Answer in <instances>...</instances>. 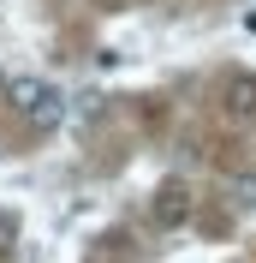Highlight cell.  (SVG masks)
Returning a JSON list of instances; mask_svg holds the SVG:
<instances>
[{
    "instance_id": "obj_2",
    "label": "cell",
    "mask_w": 256,
    "mask_h": 263,
    "mask_svg": "<svg viewBox=\"0 0 256 263\" xmlns=\"http://www.w3.org/2000/svg\"><path fill=\"white\" fill-rule=\"evenodd\" d=\"M185 215H191V192H185V185H161L155 192V221L161 228H179Z\"/></svg>"
},
{
    "instance_id": "obj_5",
    "label": "cell",
    "mask_w": 256,
    "mask_h": 263,
    "mask_svg": "<svg viewBox=\"0 0 256 263\" xmlns=\"http://www.w3.org/2000/svg\"><path fill=\"white\" fill-rule=\"evenodd\" d=\"M12 251H18V221L0 210V257H12Z\"/></svg>"
},
{
    "instance_id": "obj_6",
    "label": "cell",
    "mask_w": 256,
    "mask_h": 263,
    "mask_svg": "<svg viewBox=\"0 0 256 263\" xmlns=\"http://www.w3.org/2000/svg\"><path fill=\"white\" fill-rule=\"evenodd\" d=\"M0 84H6V78H0Z\"/></svg>"
},
{
    "instance_id": "obj_1",
    "label": "cell",
    "mask_w": 256,
    "mask_h": 263,
    "mask_svg": "<svg viewBox=\"0 0 256 263\" xmlns=\"http://www.w3.org/2000/svg\"><path fill=\"white\" fill-rule=\"evenodd\" d=\"M66 114H72V96L48 84V90H42L30 108H24V126H30L36 138H48V132H60V126H66Z\"/></svg>"
},
{
    "instance_id": "obj_4",
    "label": "cell",
    "mask_w": 256,
    "mask_h": 263,
    "mask_svg": "<svg viewBox=\"0 0 256 263\" xmlns=\"http://www.w3.org/2000/svg\"><path fill=\"white\" fill-rule=\"evenodd\" d=\"M232 203L239 210H256V174H232Z\"/></svg>"
},
{
    "instance_id": "obj_3",
    "label": "cell",
    "mask_w": 256,
    "mask_h": 263,
    "mask_svg": "<svg viewBox=\"0 0 256 263\" xmlns=\"http://www.w3.org/2000/svg\"><path fill=\"white\" fill-rule=\"evenodd\" d=\"M232 114H256V78H232Z\"/></svg>"
}]
</instances>
